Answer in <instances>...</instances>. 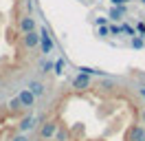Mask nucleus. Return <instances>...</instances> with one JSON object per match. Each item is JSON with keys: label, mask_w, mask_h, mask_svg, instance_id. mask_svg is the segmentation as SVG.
Instances as JSON below:
<instances>
[{"label": "nucleus", "mask_w": 145, "mask_h": 141, "mask_svg": "<svg viewBox=\"0 0 145 141\" xmlns=\"http://www.w3.org/2000/svg\"><path fill=\"white\" fill-rule=\"evenodd\" d=\"M42 46L29 13V0H0V95L35 73Z\"/></svg>", "instance_id": "obj_2"}, {"label": "nucleus", "mask_w": 145, "mask_h": 141, "mask_svg": "<svg viewBox=\"0 0 145 141\" xmlns=\"http://www.w3.org/2000/svg\"><path fill=\"white\" fill-rule=\"evenodd\" d=\"M31 141H145V95L123 79L72 77L44 99Z\"/></svg>", "instance_id": "obj_1"}]
</instances>
